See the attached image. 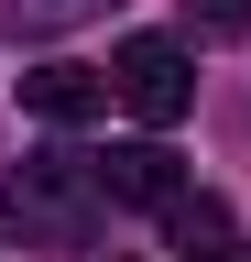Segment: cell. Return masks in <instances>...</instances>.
Instances as JSON below:
<instances>
[{"instance_id":"cell-7","label":"cell","mask_w":251,"mask_h":262,"mask_svg":"<svg viewBox=\"0 0 251 262\" xmlns=\"http://www.w3.org/2000/svg\"><path fill=\"white\" fill-rule=\"evenodd\" d=\"M186 262H251V241H208V251H186Z\"/></svg>"},{"instance_id":"cell-6","label":"cell","mask_w":251,"mask_h":262,"mask_svg":"<svg viewBox=\"0 0 251 262\" xmlns=\"http://www.w3.org/2000/svg\"><path fill=\"white\" fill-rule=\"evenodd\" d=\"M186 33H197V44H240V33H251V0H186Z\"/></svg>"},{"instance_id":"cell-3","label":"cell","mask_w":251,"mask_h":262,"mask_svg":"<svg viewBox=\"0 0 251 262\" xmlns=\"http://www.w3.org/2000/svg\"><path fill=\"white\" fill-rule=\"evenodd\" d=\"M87 175H99V196H120V208H175V196H186V164L164 142H109Z\"/></svg>"},{"instance_id":"cell-4","label":"cell","mask_w":251,"mask_h":262,"mask_svg":"<svg viewBox=\"0 0 251 262\" xmlns=\"http://www.w3.org/2000/svg\"><path fill=\"white\" fill-rule=\"evenodd\" d=\"M109 98H120V88L99 77V66H22V110H33V120H55V131L99 120Z\"/></svg>"},{"instance_id":"cell-1","label":"cell","mask_w":251,"mask_h":262,"mask_svg":"<svg viewBox=\"0 0 251 262\" xmlns=\"http://www.w3.org/2000/svg\"><path fill=\"white\" fill-rule=\"evenodd\" d=\"M87 208H99V175H87L77 153H33L0 186V219H11L22 241H44V251H87Z\"/></svg>"},{"instance_id":"cell-5","label":"cell","mask_w":251,"mask_h":262,"mask_svg":"<svg viewBox=\"0 0 251 262\" xmlns=\"http://www.w3.org/2000/svg\"><path fill=\"white\" fill-rule=\"evenodd\" d=\"M22 33H66V22H99V11H120V0H0Z\"/></svg>"},{"instance_id":"cell-2","label":"cell","mask_w":251,"mask_h":262,"mask_svg":"<svg viewBox=\"0 0 251 262\" xmlns=\"http://www.w3.org/2000/svg\"><path fill=\"white\" fill-rule=\"evenodd\" d=\"M109 88H120V110H131V120L175 131L186 110H197V55H186L175 33H142V44H120V55H109Z\"/></svg>"}]
</instances>
